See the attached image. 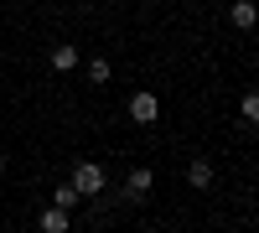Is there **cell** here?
<instances>
[{"instance_id": "8", "label": "cell", "mask_w": 259, "mask_h": 233, "mask_svg": "<svg viewBox=\"0 0 259 233\" xmlns=\"http://www.w3.org/2000/svg\"><path fill=\"white\" fill-rule=\"evenodd\" d=\"M239 119H244V124H259V88H249V94L239 99Z\"/></svg>"}, {"instance_id": "5", "label": "cell", "mask_w": 259, "mask_h": 233, "mask_svg": "<svg viewBox=\"0 0 259 233\" xmlns=\"http://www.w3.org/2000/svg\"><path fill=\"white\" fill-rule=\"evenodd\" d=\"M187 187L207 192V187H212V161H192V166H187Z\"/></svg>"}, {"instance_id": "11", "label": "cell", "mask_w": 259, "mask_h": 233, "mask_svg": "<svg viewBox=\"0 0 259 233\" xmlns=\"http://www.w3.org/2000/svg\"><path fill=\"white\" fill-rule=\"evenodd\" d=\"M0 171H6V156H0Z\"/></svg>"}, {"instance_id": "4", "label": "cell", "mask_w": 259, "mask_h": 233, "mask_svg": "<svg viewBox=\"0 0 259 233\" xmlns=\"http://www.w3.org/2000/svg\"><path fill=\"white\" fill-rule=\"evenodd\" d=\"M228 21H233V26H239V31H249L254 21H259V6H249V0H233V11H228Z\"/></svg>"}, {"instance_id": "6", "label": "cell", "mask_w": 259, "mask_h": 233, "mask_svg": "<svg viewBox=\"0 0 259 233\" xmlns=\"http://www.w3.org/2000/svg\"><path fill=\"white\" fill-rule=\"evenodd\" d=\"M52 68H57V73H73V68H78V47H73V41L52 47Z\"/></svg>"}, {"instance_id": "1", "label": "cell", "mask_w": 259, "mask_h": 233, "mask_svg": "<svg viewBox=\"0 0 259 233\" xmlns=\"http://www.w3.org/2000/svg\"><path fill=\"white\" fill-rule=\"evenodd\" d=\"M104 181H109V176H104V166H99V161H78L68 187H73L78 197H99V192H104Z\"/></svg>"}, {"instance_id": "10", "label": "cell", "mask_w": 259, "mask_h": 233, "mask_svg": "<svg viewBox=\"0 0 259 233\" xmlns=\"http://www.w3.org/2000/svg\"><path fill=\"white\" fill-rule=\"evenodd\" d=\"M73 202H78L73 187H57V192H52V207H73Z\"/></svg>"}, {"instance_id": "9", "label": "cell", "mask_w": 259, "mask_h": 233, "mask_svg": "<svg viewBox=\"0 0 259 233\" xmlns=\"http://www.w3.org/2000/svg\"><path fill=\"white\" fill-rule=\"evenodd\" d=\"M89 83H94V88H104V83H109V62H104V57L89 62Z\"/></svg>"}, {"instance_id": "3", "label": "cell", "mask_w": 259, "mask_h": 233, "mask_svg": "<svg viewBox=\"0 0 259 233\" xmlns=\"http://www.w3.org/2000/svg\"><path fill=\"white\" fill-rule=\"evenodd\" d=\"M150 187H156V176H150L145 166H135V171H130V181H124V197H130V202H140Z\"/></svg>"}, {"instance_id": "7", "label": "cell", "mask_w": 259, "mask_h": 233, "mask_svg": "<svg viewBox=\"0 0 259 233\" xmlns=\"http://www.w3.org/2000/svg\"><path fill=\"white\" fill-rule=\"evenodd\" d=\"M41 233H68V207H47L41 213Z\"/></svg>"}, {"instance_id": "2", "label": "cell", "mask_w": 259, "mask_h": 233, "mask_svg": "<svg viewBox=\"0 0 259 233\" xmlns=\"http://www.w3.org/2000/svg\"><path fill=\"white\" fill-rule=\"evenodd\" d=\"M130 119H135V124H156L161 119V99L150 94V88H140L135 99H130Z\"/></svg>"}]
</instances>
